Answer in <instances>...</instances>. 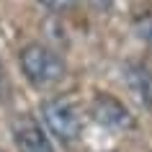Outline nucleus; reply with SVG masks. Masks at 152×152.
<instances>
[{"label":"nucleus","instance_id":"nucleus-1","mask_svg":"<svg viewBox=\"0 0 152 152\" xmlns=\"http://www.w3.org/2000/svg\"><path fill=\"white\" fill-rule=\"evenodd\" d=\"M21 70H23L26 80L34 88H52L64 77V62L54 49H49L47 44H26L18 54Z\"/></svg>","mask_w":152,"mask_h":152},{"label":"nucleus","instance_id":"nucleus-2","mask_svg":"<svg viewBox=\"0 0 152 152\" xmlns=\"http://www.w3.org/2000/svg\"><path fill=\"white\" fill-rule=\"evenodd\" d=\"M41 119L47 124V129L57 137V142L72 144L77 142V137L83 132L80 116L75 111V106L67 98H49L41 103Z\"/></svg>","mask_w":152,"mask_h":152},{"label":"nucleus","instance_id":"nucleus-3","mask_svg":"<svg viewBox=\"0 0 152 152\" xmlns=\"http://www.w3.org/2000/svg\"><path fill=\"white\" fill-rule=\"evenodd\" d=\"M13 142H16L18 152H54L41 124L28 119V116H23L13 124Z\"/></svg>","mask_w":152,"mask_h":152},{"label":"nucleus","instance_id":"nucleus-4","mask_svg":"<svg viewBox=\"0 0 152 152\" xmlns=\"http://www.w3.org/2000/svg\"><path fill=\"white\" fill-rule=\"evenodd\" d=\"M93 116H96L98 124L111 129H129L132 126V113L119 98L108 96V93H101V96L93 101Z\"/></svg>","mask_w":152,"mask_h":152},{"label":"nucleus","instance_id":"nucleus-5","mask_svg":"<svg viewBox=\"0 0 152 152\" xmlns=\"http://www.w3.org/2000/svg\"><path fill=\"white\" fill-rule=\"evenodd\" d=\"M129 88L134 90V96L142 101V103L152 106V80L150 75H147V70H142V67H129Z\"/></svg>","mask_w":152,"mask_h":152},{"label":"nucleus","instance_id":"nucleus-6","mask_svg":"<svg viewBox=\"0 0 152 152\" xmlns=\"http://www.w3.org/2000/svg\"><path fill=\"white\" fill-rule=\"evenodd\" d=\"M47 10H54V13H62V10H70L77 0H39Z\"/></svg>","mask_w":152,"mask_h":152},{"label":"nucleus","instance_id":"nucleus-7","mask_svg":"<svg viewBox=\"0 0 152 152\" xmlns=\"http://www.w3.org/2000/svg\"><path fill=\"white\" fill-rule=\"evenodd\" d=\"M90 3H93V8H96V10H106V8H111L113 0H90Z\"/></svg>","mask_w":152,"mask_h":152},{"label":"nucleus","instance_id":"nucleus-8","mask_svg":"<svg viewBox=\"0 0 152 152\" xmlns=\"http://www.w3.org/2000/svg\"><path fill=\"white\" fill-rule=\"evenodd\" d=\"M0 80H3V67H0Z\"/></svg>","mask_w":152,"mask_h":152},{"label":"nucleus","instance_id":"nucleus-9","mask_svg":"<svg viewBox=\"0 0 152 152\" xmlns=\"http://www.w3.org/2000/svg\"><path fill=\"white\" fill-rule=\"evenodd\" d=\"M0 152H3V150H0Z\"/></svg>","mask_w":152,"mask_h":152}]
</instances>
